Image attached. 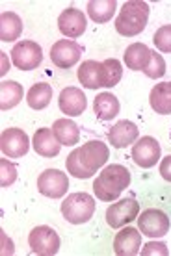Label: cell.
I'll list each match as a JSON object with an SVG mask.
<instances>
[{
	"label": "cell",
	"mask_w": 171,
	"mask_h": 256,
	"mask_svg": "<svg viewBox=\"0 0 171 256\" xmlns=\"http://www.w3.org/2000/svg\"><path fill=\"white\" fill-rule=\"evenodd\" d=\"M110 158V148L102 141H88L86 145L75 148L67 156V173L75 178H91L97 169H101Z\"/></svg>",
	"instance_id": "cell-1"
},
{
	"label": "cell",
	"mask_w": 171,
	"mask_h": 256,
	"mask_svg": "<svg viewBox=\"0 0 171 256\" xmlns=\"http://www.w3.org/2000/svg\"><path fill=\"white\" fill-rule=\"evenodd\" d=\"M128 186H130V171L125 166L112 164V166L104 167L101 174L95 178L93 192H95L97 198L110 202L119 197Z\"/></svg>",
	"instance_id": "cell-2"
},
{
	"label": "cell",
	"mask_w": 171,
	"mask_h": 256,
	"mask_svg": "<svg viewBox=\"0 0 171 256\" xmlns=\"http://www.w3.org/2000/svg\"><path fill=\"white\" fill-rule=\"evenodd\" d=\"M149 4L141 0H128L121 8L119 15L115 19V30L125 38H134L145 30L149 20Z\"/></svg>",
	"instance_id": "cell-3"
},
{
	"label": "cell",
	"mask_w": 171,
	"mask_h": 256,
	"mask_svg": "<svg viewBox=\"0 0 171 256\" xmlns=\"http://www.w3.org/2000/svg\"><path fill=\"white\" fill-rule=\"evenodd\" d=\"M62 214L71 224L88 223L95 214V198L89 193H71L62 202Z\"/></svg>",
	"instance_id": "cell-4"
},
{
	"label": "cell",
	"mask_w": 171,
	"mask_h": 256,
	"mask_svg": "<svg viewBox=\"0 0 171 256\" xmlns=\"http://www.w3.org/2000/svg\"><path fill=\"white\" fill-rule=\"evenodd\" d=\"M28 245L32 249L34 254L39 256H54L60 250V236L54 228L47 224L36 226L30 236H28Z\"/></svg>",
	"instance_id": "cell-5"
},
{
	"label": "cell",
	"mask_w": 171,
	"mask_h": 256,
	"mask_svg": "<svg viewBox=\"0 0 171 256\" xmlns=\"http://www.w3.org/2000/svg\"><path fill=\"white\" fill-rule=\"evenodd\" d=\"M169 218L162 210L149 208L138 216V228L147 238H162L169 232Z\"/></svg>",
	"instance_id": "cell-6"
},
{
	"label": "cell",
	"mask_w": 171,
	"mask_h": 256,
	"mask_svg": "<svg viewBox=\"0 0 171 256\" xmlns=\"http://www.w3.org/2000/svg\"><path fill=\"white\" fill-rule=\"evenodd\" d=\"M43 60V50L34 41H19L12 48V62L21 70L36 69Z\"/></svg>",
	"instance_id": "cell-7"
},
{
	"label": "cell",
	"mask_w": 171,
	"mask_h": 256,
	"mask_svg": "<svg viewBox=\"0 0 171 256\" xmlns=\"http://www.w3.org/2000/svg\"><path fill=\"white\" fill-rule=\"evenodd\" d=\"M38 190L41 195L51 198L64 197L69 190V180L67 174L58 171V169H47L38 176Z\"/></svg>",
	"instance_id": "cell-8"
},
{
	"label": "cell",
	"mask_w": 171,
	"mask_h": 256,
	"mask_svg": "<svg viewBox=\"0 0 171 256\" xmlns=\"http://www.w3.org/2000/svg\"><path fill=\"white\" fill-rule=\"evenodd\" d=\"M139 216V202L134 198H123L119 202H114L106 210V223L112 228H121L127 223L138 219Z\"/></svg>",
	"instance_id": "cell-9"
},
{
	"label": "cell",
	"mask_w": 171,
	"mask_h": 256,
	"mask_svg": "<svg viewBox=\"0 0 171 256\" xmlns=\"http://www.w3.org/2000/svg\"><path fill=\"white\" fill-rule=\"evenodd\" d=\"M0 148L8 158H23L30 148V140L21 128H6L0 136Z\"/></svg>",
	"instance_id": "cell-10"
},
{
	"label": "cell",
	"mask_w": 171,
	"mask_h": 256,
	"mask_svg": "<svg viewBox=\"0 0 171 256\" xmlns=\"http://www.w3.org/2000/svg\"><path fill=\"white\" fill-rule=\"evenodd\" d=\"M80 58H82V46L71 39H60L51 48L52 64L60 69H69L75 64H78Z\"/></svg>",
	"instance_id": "cell-11"
},
{
	"label": "cell",
	"mask_w": 171,
	"mask_h": 256,
	"mask_svg": "<svg viewBox=\"0 0 171 256\" xmlns=\"http://www.w3.org/2000/svg\"><path fill=\"white\" fill-rule=\"evenodd\" d=\"M132 160L136 162V166L143 169L156 166V162L160 160V143L151 136H143L141 140L134 143Z\"/></svg>",
	"instance_id": "cell-12"
},
{
	"label": "cell",
	"mask_w": 171,
	"mask_h": 256,
	"mask_svg": "<svg viewBox=\"0 0 171 256\" xmlns=\"http://www.w3.org/2000/svg\"><path fill=\"white\" fill-rule=\"evenodd\" d=\"M86 15L76 8H67L58 17V28L65 38L76 39L86 32Z\"/></svg>",
	"instance_id": "cell-13"
},
{
	"label": "cell",
	"mask_w": 171,
	"mask_h": 256,
	"mask_svg": "<svg viewBox=\"0 0 171 256\" xmlns=\"http://www.w3.org/2000/svg\"><path fill=\"white\" fill-rule=\"evenodd\" d=\"M58 106H60V110L64 112L65 116L76 117L84 114V110L88 106V100H86V95L82 93V90H78V88H65L60 93Z\"/></svg>",
	"instance_id": "cell-14"
},
{
	"label": "cell",
	"mask_w": 171,
	"mask_h": 256,
	"mask_svg": "<svg viewBox=\"0 0 171 256\" xmlns=\"http://www.w3.org/2000/svg\"><path fill=\"white\" fill-rule=\"evenodd\" d=\"M138 136H139L138 126L132 121L123 119V121L115 122L114 126H112V130L108 132V141L112 143V147L125 148L128 145H132L134 141L138 140Z\"/></svg>",
	"instance_id": "cell-15"
},
{
	"label": "cell",
	"mask_w": 171,
	"mask_h": 256,
	"mask_svg": "<svg viewBox=\"0 0 171 256\" xmlns=\"http://www.w3.org/2000/svg\"><path fill=\"white\" fill-rule=\"evenodd\" d=\"M78 80L88 90H97V88L106 86V74H104L102 64H99L95 60L82 62V65L78 67Z\"/></svg>",
	"instance_id": "cell-16"
},
{
	"label": "cell",
	"mask_w": 171,
	"mask_h": 256,
	"mask_svg": "<svg viewBox=\"0 0 171 256\" xmlns=\"http://www.w3.org/2000/svg\"><path fill=\"white\" fill-rule=\"evenodd\" d=\"M141 247V232H138L132 226H127L114 240V252L117 256H134L139 252Z\"/></svg>",
	"instance_id": "cell-17"
},
{
	"label": "cell",
	"mask_w": 171,
	"mask_h": 256,
	"mask_svg": "<svg viewBox=\"0 0 171 256\" xmlns=\"http://www.w3.org/2000/svg\"><path fill=\"white\" fill-rule=\"evenodd\" d=\"M62 143L58 141L51 128H38V132L34 134V150L43 156V158H54L60 154Z\"/></svg>",
	"instance_id": "cell-18"
},
{
	"label": "cell",
	"mask_w": 171,
	"mask_h": 256,
	"mask_svg": "<svg viewBox=\"0 0 171 256\" xmlns=\"http://www.w3.org/2000/svg\"><path fill=\"white\" fill-rule=\"evenodd\" d=\"M151 62V48L143 43H132L125 50V65L132 70H145Z\"/></svg>",
	"instance_id": "cell-19"
},
{
	"label": "cell",
	"mask_w": 171,
	"mask_h": 256,
	"mask_svg": "<svg viewBox=\"0 0 171 256\" xmlns=\"http://www.w3.org/2000/svg\"><path fill=\"white\" fill-rule=\"evenodd\" d=\"M149 102H151V108L160 116L171 114V82L156 84L151 90Z\"/></svg>",
	"instance_id": "cell-20"
},
{
	"label": "cell",
	"mask_w": 171,
	"mask_h": 256,
	"mask_svg": "<svg viewBox=\"0 0 171 256\" xmlns=\"http://www.w3.org/2000/svg\"><path fill=\"white\" fill-rule=\"evenodd\" d=\"M52 132L58 138V141L65 147H73L80 141V128L76 122L69 121V119H58L52 124Z\"/></svg>",
	"instance_id": "cell-21"
},
{
	"label": "cell",
	"mask_w": 171,
	"mask_h": 256,
	"mask_svg": "<svg viewBox=\"0 0 171 256\" xmlns=\"http://www.w3.org/2000/svg\"><path fill=\"white\" fill-rule=\"evenodd\" d=\"M23 34V20L17 13L4 12L0 15V41H15Z\"/></svg>",
	"instance_id": "cell-22"
},
{
	"label": "cell",
	"mask_w": 171,
	"mask_h": 256,
	"mask_svg": "<svg viewBox=\"0 0 171 256\" xmlns=\"http://www.w3.org/2000/svg\"><path fill=\"white\" fill-rule=\"evenodd\" d=\"M93 110L101 121H110L119 114V100L112 93H101L93 102Z\"/></svg>",
	"instance_id": "cell-23"
},
{
	"label": "cell",
	"mask_w": 171,
	"mask_h": 256,
	"mask_svg": "<svg viewBox=\"0 0 171 256\" xmlns=\"http://www.w3.org/2000/svg\"><path fill=\"white\" fill-rule=\"evenodd\" d=\"M52 100V86L51 84H34L26 93V102L32 110H43L47 108Z\"/></svg>",
	"instance_id": "cell-24"
},
{
	"label": "cell",
	"mask_w": 171,
	"mask_h": 256,
	"mask_svg": "<svg viewBox=\"0 0 171 256\" xmlns=\"http://www.w3.org/2000/svg\"><path fill=\"white\" fill-rule=\"evenodd\" d=\"M21 100H23V86L19 82L8 80L0 84V108L4 112L15 108Z\"/></svg>",
	"instance_id": "cell-25"
},
{
	"label": "cell",
	"mask_w": 171,
	"mask_h": 256,
	"mask_svg": "<svg viewBox=\"0 0 171 256\" xmlns=\"http://www.w3.org/2000/svg\"><path fill=\"white\" fill-rule=\"evenodd\" d=\"M117 4L115 0H91L88 2V15L93 22H108L114 17Z\"/></svg>",
	"instance_id": "cell-26"
},
{
	"label": "cell",
	"mask_w": 171,
	"mask_h": 256,
	"mask_svg": "<svg viewBox=\"0 0 171 256\" xmlns=\"http://www.w3.org/2000/svg\"><path fill=\"white\" fill-rule=\"evenodd\" d=\"M102 67H104V74H106V86L104 88H114V86H117L121 76H123V67H121L119 60L115 58L104 60Z\"/></svg>",
	"instance_id": "cell-27"
},
{
	"label": "cell",
	"mask_w": 171,
	"mask_h": 256,
	"mask_svg": "<svg viewBox=\"0 0 171 256\" xmlns=\"http://www.w3.org/2000/svg\"><path fill=\"white\" fill-rule=\"evenodd\" d=\"M149 78H162L165 74V62L162 58V54H158L156 50H151V62L147 65V69L143 70Z\"/></svg>",
	"instance_id": "cell-28"
},
{
	"label": "cell",
	"mask_w": 171,
	"mask_h": 256,
	"mask_svg": "<svg viewBox=\"0 0 171 256\" xmlns=\"http://www.w3.org/2000/svg\"><path fill=\"white\" fill-rule=\"evenodd\" d=\"M152 41L160 52H171V24L160 26L152 36Z\"/></svg>",
	"instance_id": "cell-29"
},
{
	"label": "cell",
	"mask_w": 171,
	"mask_h": 256,
	"mask_svg": "<svg viewBox=\"0 0 171 256\" xmlns=\"http://www.w3.org/2000/svg\"><path fill=\"white\" fill-rule=\"evenodd\" d=\"M15 180H17V169H15V166H13L12 162H8L6 158H2L0 160V186H12Z\"/></svg>",
	"instance_id": "cell-30"
},
{
	"label": "cell",
	"mask_w": 171,
	"mask_h": 256,
	"mask_svg": "<svg viewBox=\"0 0 171 256\" xmlns=\"http://www.w3.org/2000/svg\"><path fill=\"white\" fill-rule=\"evenodd\" d=\"M141 254H143V256H152V254L167 256V254H169V250H167L165 244H154V242H151V244L143 245V249H141Z\"/></svg>",
	"instance_id": "cell-31"
},
{
	"label": "cell",
	"mask_w": 171,
	"mask_h": 256,
	"mask_svg": "<svg viewBox=\"0 0 171 256\" xmlns=\"http://www.w3.org/2000/svg\"><path fill=\"white\" fill-rule=\"evenodd\" d=\"M160 174H162L167 182H171V154L165 156L164 160L160 162Z\"/></svg>",
	"instance_id": "cell-32"
},
{
	"label": "cell",
	"mask_w": 171,
	"mask_h": 256,
	"mask_svg": "<svg viewBox=\"0 0 171 256\" xmlns=\"http://www.w3.org/2000/svg\"><path fill=\"white\" fill-rule=\"evenodd\" d=\"M169 138H171V132H169Z\"/></svg>",
	"instance_id": "cell-33"
}]
</instances>
